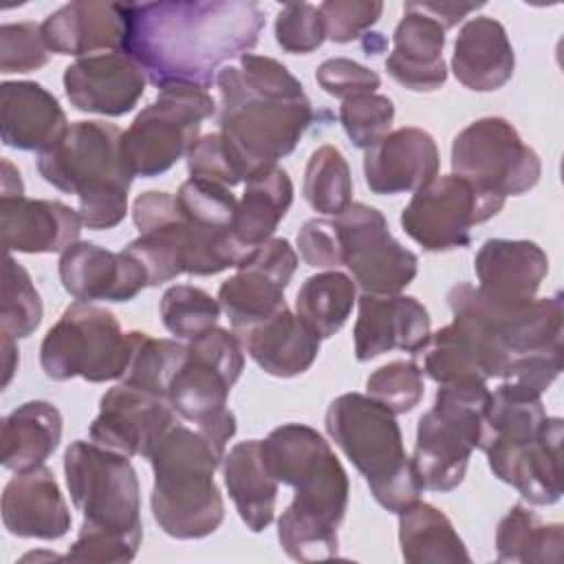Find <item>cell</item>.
<instances>
[{
    "label": "cell",
    "instance_id": "obj_1",
    "mask_svg": "<svg viewBox=\"0 0 564 564\" xmlns=\"http://www.w3.org/2000/svg\"><path fill=\"white\" fill-rule=\"evenodd\" d=\"M123 51L150 84L207 90L229 59H240L264 29V11L251 0L128 2Z\"/></svg>",
    "mask_w": 564,
    "mask_h": 564
},
{
    "label": "cell",
    "instance_id": "obj_2",
    "mask_svg": "<svg viewBox=\"0 0 564 564\" xmlns=\"http://www.w3.org/2000/svg\"><path fill=\"white\" fill-rule=\"evenodd\" d=\"M454 326L465 337L485 379L520 383L542 394L562 370V297L500 304L478 286L447 291Z\"/></svg>",
    "mask_w": 564,
    "mask_h": 564
},
{
    "label": "cell",
    "instance_id": "obj_3",
    "mask_svg": "<svg viewBox=\"0 0 564 564\" xmlns=\"http://www.w3.org/2000/svg\"><path fill=\"white\" fill-rule=\"evenodd\" d=\"M220 93L218 132L249 167L289 156L315 112L300 79L278 59L247 53L216 75Z\"/></svg>",
    "mask_w": 564,
    "mask_h": 564
},
{
    "label": "cell",
    "instance_id": "obj_4",
    "mask_svg": "<svg viewBox=\"0 0 564 564\" xmlns=\"http://www.w3.org/2000/svg\"><path fill=\"white\" fill-rule=\"evenodd\" d=\"M70 500L82 511V529L64 560L132 562L141 540V494L130 456L93 441H75L64 452Z\"/></svg>",
    "mask_w": 564,
    "mask_h": 564
},
{
    "label": "cell",
    "instance_id": "obj_5",
    "mask_svg": "<svg viewBox=\"0 0 564 564\" xmlns=\"http://www.w3.org/2000/svg\"><path fill=\"white\" fill-rule=\"evenodd\" d=\"M37 172L48 185L77 196L88 229H112L128 214L134 174L123 152V130L115 123H70L51 150L37 154Z\"/></svg>",
    "mask_w": 564,
    "mask_h": 564
},
{
    "label": "cell",
    "instance_id": "obj_6",
    "mask_svg": "<svg viewBox=\"0 0 564 564\" xmlns=\"http://www.w3.org/2000/svg\"><path fill=\"white\" fill-rule=\"evenodd\" d=\"M225 452L183 423H174L154 445L148 460L154 471L150 494L152 518L163 533L176 540L212 535L223 518L225 502L214 480Z\"/></svg>",
    "mask_w": 564,
    "mask_h": 564
},
{
    "label": "cell",
    "instance_id": "obj_7",
    "mask_svg": "<svg viewBox=\"0 0 564 564\" xmlns=\"http://www.w3.org/2000/svg\"><path fill=\"white\" fill-rule=\"evenodd\" d=\"M139 238L130 240L132 253L148 273V286H159L183 273L216 275L238 267L249 253L231 229H216L181 214L174 194L148 189L132 205Z\"/></svg>",
    "mask_w": 564,
    "mask_h": 564
},
{
    "label": "cell",
    "instance_id": "obj_8",
    "mask_svg": "<svg viewBox=\"0 0 564 564\" xmlns=\"http://www.w3.org/2000/svg\"><path fill=\"white\" fill-rule=\"evenodd\" d=\"M324 425L386 511L399 513L419 500L423 487L388 408L368 394L346 392L328 403Z\"/></svg>",
    "mask_w": 564,
    "mask_h": 564
},
{
    "label": "cell",
    "instance_id": "obj_9",
    "mask_svg": "<svg viewBox=\"0 0 564 564\" xmlns=\"http://www.w3.org/2000/svg\"><path fill=\"white\" fill-rule=\"evenodd\" d=\"M491 390L482 379L441 383L434 405L419 419L412 465L423 489L452 491L467 471L474 449L487 443V403Z\"/></svg>",
    "mask_w": 564,
    "mask_h": 564
},
{
    "label": "cell",
    "instance_id": "obj_10",
    "mask_svg": "<svg viewBox=\"0 0 564 564\" xmlns=\"http://www.w3.org/2000/svg\"><path fill=\"white\" fill-rule=\"evenodd\" d=\"M242 368L245 348L236 333L214 326L187 341L185 359L167 388L176 416L194 423L220 452L236 434V414L227 399Z\"/></svg>",
    "mask_w": 564,
    "mask_h": 564
},
{
    "label": "cell",
    "instance_id": "obj_11",
    "mask_svg": "<svg viewBox=\"0 0 564 564\" xmlns=\"http://www.w3.org/2000/svg\"><path fill=\"white\" fill-rule=\"evenodd\" d=\"M130 359V337L112 311L93 302H73L48 328L40 346V366L53 381L82 377L90 383L121 379Z\"/></svg>",
    "mask_w": 564,
    "mask_h": 564
},
{
    "label": "cell",
    "instance_id": "obj_12",
    "mask_svg": "<svg viewBox=\"0 0 564 564\" xmlns=\"http://www.w3.org/2000/svg\"><path fill=\"white\" fill-rule=\"evenodd\" d=\"M214 112L216 101L207 90L194 86L159 88L156 99L123 132V152L132 174L154 178L167 172L187 156L203 121Z\"/></svg>",
    "mask_w": 564,
    "mask_h": 564
},
{
    "label": "cell",
    "instance_id": "obj_13",
    "mask_svg": "<svg viewBox=\"0 0 564 564\" xmlns=\"http://www.w3.org/2000/svg\"><path fill=\"white\" fill-rule=\"evenodd\" d=\"M452 174L507 198L538 185L542 161L505 117H482L454 137Z\"/></svg>",
    "mask_w": 564,
    "mask_h": 564
},
{
    "label": "cell",
    "instance_id": "obj_14",
    "mask_svg": "<svg viewBox=\"0 0 564 564\" xmlns=\"http://www.w3.org/2000/svg\"><path fill=\"white\" fill-rule=\"evenodd\" d=\"M505 198L445 174L419 187L401 212L403 231L425 251L441 253L471 242V227L494 218Z\"/></svg>",
    "mask_w": 564,
    "mask_h": 564
},
{
    "label": "cell",
    "instance_id": "obj_15",
    "mask_svg": "<svg viewBox=\"0 0 564 564\" xmlns=\"http://www.w3.org/2000/svg\"><path fill=\"white\" fill-rule=\"evenodd\" d=\"M339 260L364 293H401L419 271V258L388 229L383 214L366 203H350L333 218Z\"/></svg>",
    "mask_w": 564,
    "mask_h": 564
},
{
    "label": "cell",
    "instance_id": "obj_16",
    "mask_svg": "<svg viewBox=\"0 0 564 564\" xmlns=\"http://www.w3.org/2000/svg\"><path fill=\"white\" fill-rule=\"evenodd\" d=\"M238 271L218 289V304L236 335L286 308L284 291L297 269V253L286 238H269L253 247Z\"/></svg>",
    "mask_w": 564,
    "mask_h": 564
},
{
    "label": "cell",
    "instance_id": "obj_17",
    "mask_svg": "<svg viewBox=\"0 0 564 564\" xmlns=\"http://www.w3.org/2000/svg\"><path fill=\"white\" fill-rule=\"evenodd\" d=\"M176 423L170 401L128 383H117L99 399V414L88 427L93 443L148 458L159 438Z\"/></svg>",
    "mask_w": 564,
    "mask_h": 564
},
{
    "label": "cell",
    "instance_id": "obj_18",
    "mask_svg": "<svg viewBox=\"0 0 564 564\" xmlns=\"http://www.w3.org/2000/svg\"><path fill=\"white\" fill-rule=\"evenodd\" d=\"M560 445L562 419L546 416L535 436L524 441H491L485 454L496 478L518 489L529 505L546 507L562 498Z\"/></svg>",
    "mask_w": 564,
    "mask_h": 564
},
{
    "label": "cell",
    "instance_id": "obj_19",
    "mask_svg": "<svg viewBox=\"0 0 564 564\" xmlns=\"http://www.w3.org/2000/svg\"><path fill=\"white\" fill-rule=\"evenodd\" d=\"M62 82L70 106L79 112L121 117L143 97L148 77L132 55L110 51L79 57L66 66Z\"/></svg>",
    "mask_w": 564,
    "mask_h": 564
},
{
    "label": "cell",
    "instance_id": "obj_20",
    "mask_svg": "<svg viewBox=\"0 0 564 564\" xmlns=\"http://www.w3.org/2000/svg\"><path fill=\"white\" fill-rule=\"evenodd\" d=\"M355 322V357L370 361L390 350L421 355L430 341V313L412 295L361 293Z\"/></svg>",
    "mask_w": 564,
    "mask_h": 564
},
{
    "label": "cell",
    "instance_id": "obj_21",
    "mask_svg": "<svg viewBox=\"0 0 564 564\" xmlns=\"http://www.w3.org/2000/svg\"><path fill=\"white\" fill-rule=\"evenodd\" d=\"M57 271L62 286L77 302H128L148 286V273L132 253L108 251L88 240L62 251Z\"/></svg>",
    "mask_w": 564,
    "mask_h": 564
},
{
    "label": "cell",
    "instance_id": "obj_22",
    "mask_svg": "<svg viewBox=\"0 0 564 564\" xmlns=\"http://www.w3.org/2000/svg\"><path fill=\"white\" fill-rule=\"evenodd\" d=\"M441 154L434 137L414 126L390 130L366 150L364 176L372 194L394 196L416 192L438 176Z\"/></svg>",
    "mask_w": 564,
    "mask_h": 564
},
{
    "label": "cell",
    "instance_id": "obj_23",
    "mask_svg": "<svg viewBox=\"0 0 564 564\" xmlns=\"http://www.w3.org/2000/svg\"><path fill=\"white\" fill-rule=\"evenodd\" d=\"M84 223L73 207L26 196H0V229L7 253H62L79 240Z\"/></svg>",
    "mask_w": 564,
    "mask_h": 564
},
{
    "label": "cell",
    "instance_id": "obj_24",
    "mask_svg": "<svg viewBox=\"0 0 564 564\" xmlns=\"http://www.w3.org/2000/svg\"><path fill=\"white\" fill-rule=\"evenodd\" d=\"M51 53L88 57L99 51H123L128 35L126 7L117 2H68L40 24Z\"/></svg>",
    "mask_w": 564,
    "mask_h": 564
},
{
    "label": "cell",
    "instance_id": "obj_25",
    "mask_svg": "<svg viewBox=\"0 0 564 564\" xmlns=\"http://www.w3.org/2000/svg\"><path fill=\"white\" fill-rule=\"evenodd\" d=\"M2 524L15 538L59 540L70 529V511L48 467L15 474L2 491Z\"/></svg>",
    "mask_w": 564,
    "mask_h": 564
},
{
    "label": "cell",
    "instance_id": "obj_26",
    "mask_svg": "<svg viewBox=\"0 0 564 564\" xmlns=\"http://www.w3.org/2000/svg\"><path fill=\"white\" fill-rule=\"evenodd\" d=\"M478 289L500 304H527L549 273V258L533 240L489 238L476 251Z\"/></svg>",
    "mask_w": 564,
    "mask_h": 564
},
{
    "label": "cell",
    "instance_id": "obj_27",
    "mask_svg": "<svg viewBox=\"0 0 564 564\" xmlns=\"http://www.w3.org/2000/svg\"><path fill=\"white\" fill-rule=\"evenodd\" d=\"M0 130L7 148L42 154L66 134L68 119L55 95L42 84L2 82Z\"/></svg>",
    "mask_w": 564,
    "mask_h": 564
},
{
    "label": "cell",
    "instance_id": "obj_28",
    "mask_svg": "<svg viewBox=\"0 0 564 564\" xmlns=\"http://www.w3.org/2000/svg\"><path fill=\"white\" fill-rule=\"evenodd\" d=\"M443 48L445 29L414 9L412 2H405L403 18L392 35V53L386 59V70L408 90H438L447 79Z\"/></svg>",
    "mask_w": 564,
    "mask_h": 564
},
{
    "label": "cell",
    "instance_id": "obj_29",
    "mask_svg": "<svg viewBox=\"0 0 564 564\" xmlns=\"http://www.w3.org/2000/svg\"><path fill=\"white\" fill-rule=\"evenodd\" d=\"M516 68V53L505 26L496 18L478 15L463 24L452 53L454 77L469 90L502 88Z\"/></svg>",
    "mask_w": 564,
    "mask_h": 564
},
{
    "label": "cell",
    "instance_id": "obj_30",
    "mask_svg": "<svg viewBox=\"0 0 564 564\" xmlns=\"http://www.w3.org/2000/svg\"><path fill=\"white\" fill-rule=\"evenodd\" d=\"M236 337L267 375L280 379L304 375L315 364L322 341L289 306Z\"/></svg>",
    "mask_w": 564,
    "mask_h": 564
},
{
    "label": "cell",
    "instance_id": "obj_31",
    "mask_svg": "<svg viewBox=\"0 0 564 564\" xmlns=\"http://www.w3.org/2000/svg\"><path fill=\"white\" fill-rule=\"evenodd\" d=\"M62 412L44 399H33L2 419L0 463L2 467L22 474L42 467L44 460L59 447Z\"/></svg>",
    "mask_w": 564,
    "mask_h": 564
},
{
    "label": "cell",
    "instance_id": "obj_32",
    "mask_svg": "<svg viewBox=\"0 0 564 564\" xmlns=\"http://www.w3.org/2000/svg\"><path fill=\"white\" fill-rule=\"evenodd\" d=\"M293 203V183L278 163L260 165L245 178V192L234 216V236L245 249H253L278 229Z\"/></svg>",
    "mask_w": 564,
    "mask_h": 564
},
{
    "label": "cell",
    "instance_id": "obj_33",
    "mask_svg": "<svg viewBox=\"0 0 564 564\" xmlns=\"http://www.w3.org/2000/svg\"><path fill=\"white\" fill-rule=\"evenodd\" d=\"M223 478L247 529L264 531L275 516L278 480L264 465L258 438L240 441L225 454Z\"/></svg>",
    "mask_w": 564,
    "mask_h": 564
},
{
    "label": "cell",
    "instance_id": "obj_34",
    "mask_svg": "<svg viewBox=\"0 0 564 564\" xmlns=\"http://www.w3.org/2000/svg\"><path fill=\"white\" fill-rule=\"evenodd\" d=\"M399 516L401 555L410 564L469 562L465 542L452 520L430 502H412Z\"/></svg>",
    "mask_w": 564,
    "mask_h": 564
},
{
    "label": "cell",
    "instance_id": "obj_35",
    "mask_svg": "<svg viewBox=\"0 0 564 564\" xmlns=\"http://www.w3.org/2000/svg\"><path fill=\"white\" fill-rule=\"evenodd\" d=\"M562 524H544L524 502H516L496 529V557L500 562H560Z\"/></svg>",
    "mask_w": 564,
    "mask_h": 564
},
{
    "label": "cell",
    "instance_id": "obj_36",
    "mask_svg": "<svg viewBox=\"0 0 564 564\" xmlns=\"http://www.w3.org/2000/svg\"><path fill=\"white\" fill-rule=\"evenodd\" d=\"M355 302L357 284L333 269L304 280L295 297V313L319 339H328L346 324Z\"/></svg>",
    "mask_w": 564,
    "mask_h": 564
},
{
    "label": "cell",
    "instance_id": "obj_37",
    "mask_svg": "<svg viewBox=\"0 0 564 564\" xmlns=\"http://www.w3.org/2000/svg\"><path fill=\"white\" fill-rule=\"evenodd\" d=\"M130 359L121 383L167 399V388L185 359L187 344L178 339H156L143 330H130Z\"/></svg>",
    "mask_w": 564,
    "mask_h": 564
},
{
    "label": "cell",
    "instance_id": "obj_38",
    "mask_svg": "<svg viewBox=\"0 0 564 564\" xmlns=\"http://www.w3.org/2000/svg\"><path fill=\"white\" fill-rule=\"evenodd\" d=\"M302 194L317 214L337 216L352 203V176L339 148L326 143L313 150L304 170Z\"/></svg>",
    "mask_w": 564,
    "mask_h": 564
},
{
    "label": "cell",
    "instance_id": "obj_39",
    "mask_svg": "<svg viewBox=\"0 0 564 564\" xmlns=\"http://www.w3.org/2000/svg\"><path fill=\"white\" fill-rule=\"evenodd\" d=\"M163 326L176 337L192 341L214 328L220 317V304L205 289L192 284L170 286L159 304Z\"/></svg>",
    "mask_w": 564,
    "mask_h": 564
},
{
    "label": "cell",
    "instance_id": "obj_40",
    "mask_svg": "<svg viewBox=\"0 0 564 564\" xmlns=\"http://www.w3.org/2000/svg\"><path fill=\"white\" fill-rule=\"evenodd\" d=\"M44 306L29 271L11 256L4 260L2 275V306H0V335L13 339L29 337L42 322Z\"/></svg>",
    "mask_w": 564,
    "mask_h": 564
},
{
    "label": "cell",
    "instance_id": "obj_41",
    "mask_svg": "<svg viewBox=\"0 0 564 564\" xmlns=\"http://www.w3.org/2000/svg\"><path fill=\"white\" fill-rule=\"evenodd\" d=\"M394 104L379 93H361L346 97L339 106V123L346 137L359 150H370L392 128Z\"/></svg>",
    "mask_w": 564,
    "mask_h": 564
},
{
    "label": "cell",
    "instance_id": "obj_42",
    "mask_svg": "<svg viewBox=\"0 0 564 564\" xmlns=\"http://www.w3.org/2000/svg\"><path fill=\"white\" fill-rule=\"evenodd\" d=\"M366 390L370 399L388 408L394 416L412 412L425 394L423 370L414 361L394 359L366 379Z\"/></svg>",
    "mask_w": 564,
    "mask_h": 564
},
{
    "label": "cell",
    "instance_id": "obj_43",
    "mask_svg": "<svg viewBox=\"0 0 564 564\" xmlns=\"http://www.w3.org/2000/svg\"><path fill=\"white\" fill-rule=\"evenodd\" d=\"M185 159L192 178L212 181L229 189L249 176L247 163L220 132L198 137Z\"/></svg>",
    "mask_w": 564,
    "mask_h": 564
},
{
    "label": "cell",
    "instance_id": "obj_44",
    "mask_svg": "<svg viewBox=\"0 0 564 564\" xmlns=\"http://www.w3.org/2000/svg\"><path fill=\"white\" fill-rule=\"evenodd\" d=\"M174 200L181 214L194 223L216 229H231L234 225L238 198L225 185L189 176L181 183L178 192L174 194Z\"/></svg>",
    "mask_w": 564,
    "mask_h": 564
},
{
    "label": "cell",
    "instance_id": "obj_45",
    "mask_svg": "<svg viewBox=\"0 0 564 564\" xmlns=\"http://www.w3.org/2000/svg\"><path fill=\"white\" fill-rule=\"evenodd\" d=\"M275 42L282 51L306 55L319 48L326 40L319 7L311 2H286L275 18Z\"/></svg>",
    "mask_w": 564,
    "mask_h": 564
},
{
    "label": "cell",
    "instance_id": "obj_46",
    "mask_svg": "<svg viewBox=\"0 0 564 564\" xmlns=\"http://www.w3.org/2000/svg\"><path fill=\"white\" fill-rule=\"evenodd\" d=\"M48 46L42 40L40 24L9 22L0 26V73H31L48 62Z\"/></svg>",
    "mask_w": 564,
    "mask_h": 564
},
{
    "label": "cell",
    "instance_id": "obj_47",
    "mask_svg": "<svg viewBox=\"0 0 564 564\" xmlns=\"http://www.w3.org/2000/svg\"><path fill=\"white\" fill-rule=\"evenodd\" d=\"M326 40L346 44L379 22L383 2L379 0H326L319 4Z\"/></svg>",
    "mask_w": 564,
    "mask_h": 564
},
{
    "label": "cell",
    "instance_id": "obj_48",
    "mask_svg": "<svg viewBox=\"0 0 564 564\" xmlns=\"http://www.w3.org/2000/svg\"><path fill=\"white\" fill-rule=\"evenodd\" d=\"M315 79L324 93L341 101L352 95L375 93L381 86V77L375 70L348 57H330L322 62L315 70Z\"/></svg>",
    "mask_w": 564,
    "mask_h": 564
},
{
    "label": "cell",
    "instance_id": "obj_49",
    "mask_svg": "<svg viewBox=\"0 0 564 564\" xmlns=\"http://www.w3.org/2000/svg\"><path fill=\"white\" fill-rule=\"evenodd\" d=\"M297 249L302 260L313 269H337L339 260V240L333 220L311 218L302 225L297 234Z\"/></svg>",
    "mask_w": 564,
    "mask_h": 564
},
{
    "label": "cell",
    "instance_id": "obj_50",
    "mask_svg": "<svg viewBox=\"0 0 564 564\" xmlns=\"http://www.w3.org/2000/svg\"><path fill=\"white\" fill-rule=\"evenodd\" d=\"M412 4L421 13L436 20L443 29L456 26L465 15L485 7V2H412Z\"/></svg>",
    "mask_w": 564,
    "mask_h": 564
},
{
    "label": "cell",
    "instance_id": "obj_51",
    "mask_svg": "<svg viewBox=\"0 0 564 564\" xmlns=\"http://www.w3.org/2000/svg\"><path fill=\"white\" fill-rule=\"evenodd\" d=\"M18 339L9 337V335H2V388L9 386L13 372L18 370V361H20V355H18Z\"/></svg>",
    "mask_w": 564,
    "mask_h": 564
},
{
    "label": "cell",
    "instance_id": "obj_52",
    "mask_svg": "<svg viewBox=\"0 0 564 564\" xmlns=\"http://www.w3.org/2000/svg\"><path fill=\"white\" fill-rule=\"evenodd\" d=\"M2 196H24L20 172L7 159L2 161Z\"/></svg>",
    "mask_w": 564,
    "mask_h": 564
}]
</instances>
